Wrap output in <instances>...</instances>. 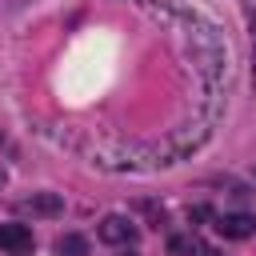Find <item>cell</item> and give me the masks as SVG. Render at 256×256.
Wrapping results in <instances>:
<instances>
[{
    "mask_svg": "<svg viewBox=\"0 0 256 256\" xmlns=\"http://www.w3.org/2000/svg\"><path fill=\"white\" fill-rule=\"evenodd\" d=\"M96 232H100V240L112 244V248H128V244H136V224H132L128 216H120V212L104 216Z\"/></svg>",
    "mask_w": 256,
    "mask_h": 256,
    "instance_id": "1",
    "label": "cell"
},
{
    "mask_svg": "<svg viewBox=\"0 0 256 256\" xmlns=\"http://www.w3.org/2000/svg\"><path fill=\"white\" fill-rule=\"evenodd\" d=\"M0 252H8V256L32 252V228L28 224H0Z\"/></svg>",
    "mask_w": 256,
    "mask_h": 256,
    "instance_id": "2",
    "label": "cell"
},
{
    "mask_svg": "<svg viewBox=\"0 0 256 256\" xmlns=\"http://www.w3.org/2000/svg\"><path fill=\"white\" fill-rule=\"evenodd\" d=\"M216 232L224 240H244V236L256 232V220L248 212H224V216H216Z\"/></svg>",
    "mask_w": 256,
    "mask_h": 256,
    "instance_id": "3",
    "label": "cell"
},
{
    "mask_svg": "<svg viewBox=\"0 0 256 256\" xmlns=\"http://www.w3.org/2000/svg\"><path fill=\"white\" fill-rule=\"evenodd\" d=\"M24 208H28L32 216H60V212H64V200H60L56 192H32V196L24 200Z\"/></svg>",
    "mask_w": 256,
    "mask_h": 256,
    "instance_id": "4",
    "label": "cell"
},
{
    "mask_svg": "<svg viewBox=\"0 0 256 256\" xmlns=\"http://www.w3.org/2000/svg\"><path fill=\"white\" fill-rule=\"evenodd\" d=\"M168 248L172 252H188V256H216V248H208L200 236H172Z\"/></svg>",
    "mask_w": 256,
    "mask_h": 256,
    "instance_id": "5",
    "label": "cell"
},
{
    "mask_svg": "<svg viewBox=\"0 0 256 256\" xmlns=\"http://www.w3.org/2000/svg\"><path fill=\"white\" fill-rule=\"evenodd\" d=\"M56 256H88V240L76 236V232H64L56 240Z\"/></svg>",
    "mask_w": 256,
    "mask_h": 256,
    "instance_id": "6",
    "label": "cell"
},
{
    "mask_svg": "<svg viewBox=\"0 0 256 256\" xmlns=\"http://www.w3.org/2000/svg\"><path fill=\"white\" fill-rule=\"evenodd\" d=\"M4 180H8V172H4V168H0V184H4Z\"/></svg>",
    "mask_w": 256,
    "mask_h": 256,
    "instance_id": "7",
    "label": "cell"
},
{
    "mask_svg": "<svg viewBox=\"0 0 256 256\" xmlns=\"http://www.w3.org/2000/svg\"><path fill=\"white\" fill-rule=\"evenodd\" d=\"M116 256H136V252H116Z\"/></svg>",
    "mask_w": 256,
    "mask_h": 256,
    "instance_id": "8",
    "label": "cell"
}]
</instances>
